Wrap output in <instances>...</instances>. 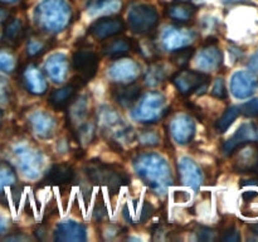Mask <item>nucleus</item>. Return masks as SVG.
Returning a JSON list of instances; mask_svg holds the SVG:
<instances>
[{"instance_id": "nucleus-1", "label": "nucleus", "mask_w": 258, "mask_h": 242, "mask_svg": "<svg viewBox=\"0 0 258 242\" xmlns=\"http://www.w3.org/2000/svg\"><path fill=\"white\" fill-rule=\"evenodd\" d=\"M134 168L141 180L158 193H164L173 184L170 166L166 159L160 154H140L134 160Z\"/></svg>"}, {"instance_id": "nucleus-2", "label": "nucleus", "mask_w": 258, "mask_h": 242, "mask_svg": "<svg viewBox=\"0 0 258 242\" xmlns=\"http://www.w3.org/2000/svg\"><path fill=\"white\" fill-rule=\"evenodd\" d=\"M72 19V9L66 0H43L34 10V20L44 32L59 33Z\"/></svg>"}, {"instance_id": "nucleus-3", "label": "nucleus", "mask_w": 258, "mask_h": 242, "mask_svg": "<svg viewBox=\"0 0 258 242\" xmlns=\"http://www.w3.org/2000/svg\"><path fill=\"white\" fill-rule=\"evenodd\" d=\"M98 123L102 131L107 133L117 145H126L134 141V131L113 108L102 106L98 112Z\"/></svg>"}, {"instance_id": "nucleus-4", "label": "nucleus", "mask_w": 258, "mask_h": 242, "mask_svg": "<svg viewBox=\"0 0 258 242\" xmlns=\"http://www.w3.org/2000/svg\"><path fill=\"white\" fill-rule=\"evenodd\" d=\"M86 173L91 182L110 188L112 193L118 191L121 186L128 182L127 175L123 170L113 165L101 163L98 160H92L86 166Z\"/></svg>"}, {"instance_id": "nucleus-5", "label": "nucleus", "mask_w": 258, "mask_h": 242, "mask_svg": "<svg viewBox=\"0 0 258 242\" xmlns=\"http://www.w3.org/2000/svg\"><path fill=\"white\" fill-rule=\"evenodd\" d=\"M128 27L136 34L150 33L158 25L159 15L150 4H136L131 7L127 14Z\"/></svg>"}, {"instance_id": "nucleus-6", "label": "nucleus", "mask_w": 258, "mask_h": 242, "mask_svg": "<svg viewBox=\"0 0 258 242\" xmlns=\"http://www.w3.org/2000/svg\"><path fill=\"white\" fill-rule=\"evenodd\" d=\"M165 112V97L160 92H149L140 100L133 116L140 123H155Z\"/></svg>"}, {"instance_id": "nucleus-7", "label": "nucleus", "mask_w": 258, "mask_h": 242, "mask_svg": "<svg viewBox=\"0 0 258 242\" xmlns=\"http://www.w3.org/2000/svg\"><path fill=\"white\" fill-rule=\"evenodd\" d=\"M209 80L211 78L206 72H198V71L193 70H181L174 75L173 83L181 95L188 96L191 95L193 92H199V90H203V92H206Z\"/></svg>"}, {"instance_id": "nucleus-8", "label": "nucleus", "mask_w": 258, "mask_h": 242, "mask_svg": "<svg viewBox=\"0 0 258 242\" xmlns=\"http://www.w3.org/2000/svg\"><path fill=\"white\" fill-rule=\"evenodd\" d=\"M14 154L20 170L27 178L35 179L39 176L43 168V156L39 151L30 146L19 145L14 149Z\"/></svg>"}, {"instance_id": "nucleus-9", "label": "nucleus", "mask_w": 258, "mask_h": 242, "mask_svg": "<svg viewBox=\"0 0 258 242\" xmlns=\"http://www.w3.org/2000/svg\"><path fill=\"white\" fill-rule=\"evenodd\" d=\"M123 29H125V23L120 18L106 15L95 20L88 28V33L96 39L105 40L107 38L120 34L123 32Z\"/></svg>"}, {"instance_id": "nucleus-10", "label": "nucleus", "mask_w": 258, "mask_h": 242, "mask_svg": "<svg viewBox=\"0 0 258 242\" xmlns=\"http://www.w3.org/2000/svg\"><path fill=\"white\" fill-rule=\"evenodd\" d=\"M72 65L78 76L85 81L91 80L96 75L98 68V57L93 50L83 48L75 52L72 57Z\"/></svg>"}, {"instance_id": "nucleus-11", "label": "nucleus", "mask_w": 258, "mask_h": 242, "mask_svg": "<svg viewBox=\"0 0 258 242\" xmlns=\"http://www.w3.org/2000/svg\"><path fill=\"white\" fill-rule=\"evenodd\" d=\"M140 76V66L133 59L122 58L117 59L108 70V77L118 83L135 82Z\"/></svg>"}, {"instance_id": "nucleus-12", "label": "nucleus", "mask_w": 258, "mask_h": 242, "mask_svg": "<svg viewBox=\"0 0 258 242\" xmlns=\"http://www.w3.org/2000/svg\"><path fill=\"white\" fill-rule=\"evenodd\" d=\"M258 86L257 78L253 73L247 71H238L231 78L232 95L239 100L249 97L256 91Z\"/></svg>"}, {"instance_id": "nucleus-13", "label": "nucleus", "mask_w": 258, "mask_h": 242, "mask_svg": "<svg viewBox=\"0 0 258 242\" xmlns=\"http://www.w3.org/2000/svg\"><path fill=\"white\" fill-rule=\"evenodd\" d=\"M234 159V169L242 173H251L258 170V144L256 141L246 144L237 149ZM234 151V153H236Z\"/></svg>"}, {"instance_id": "nucleus-14", "label": "nucleus", "mask_w": 258, "mask_h": 242, "mask_svg": "<svg viewBox=\"0 0 258 242\" xmlns=\"http://www.w3.org/2000/svg\"><path fill=\"white\" fill-rule=\"evenodd\" d=\"M258 139V133L257 128L254 124H242L238 128V130L234 133V135L232 138H229L228 140L224 143L223 145V151L227 155H231L233 154L237 149H239L241 146L246 145V144L253 143Z\"/></svg>"}, {"instance_id": "nucleus-15", "label": "nucleus", "mask_w": 258, "mask_h": 242, "mask_svg": "<svg viewBox=\"0 0 258 242\" xmlns=\"http://www.w3.org/2000/svg\"><path fill=\"white\" fill-rule=\"evenodd\" d=\"M170 133L174 140L180 145L190 143L196 135V124L188 115H179L171 121Z\"/></svg>"}, {"instance_id": "nucleus-16", "label": "nucleus", "mask_w": 258, "mask_h": 242, "mask_svg": "<svg viewBox=\"0 0 258 242\" xmlns=\"http://www.w3.org/2000/svg\"><path fill=\"white\" fill-rule=\"evenodd\" d=\"M178 169L181 184L190 187L194 191L199 189L203 182V173L196 161L191 160L188 156H183L179 160Z\"/></svg>"}, {"instance_id": "nucleus-17", "label": "nucleus", "mask_w": 258, "mask_h": 242, "mask_svg": "<svg viewBox=\"0 0 258 242\" xmlns=\"http://www.w3.org/2000/svg\"><path fill=\"white\" fill-rule=\"evenodd\" d=\"M87 238V231L83 224L75 221H63L57 224L54 239L59 242H82Z\"/></svg>"}, {"instance_id": "nucleus-18", "label": "nucleus", "mask_w": 258, "mask_h": 242, "mask_svg": "<svg viewBox=\"0 0 258 242\" xmlns=\"http://www.w3.org/2000/svg\"><path fill=\"white\" fill-rule=\"evenodd\" d=\"M193 32L175 27L166 28L163 33V37H161L163 45L165 47V49L171 50V52L180 49V48L189 47V44L193 42Z\"/></svg>"}, {"instance_id": "nucleus-19", "label": "nucleus", "mask_w": 258, "mask_h": 242, "mask_svg": "<svg viewBox=\"0 0 258 242\" xmlns=\"http://www.w3.org/2000/svg\"><path fill=\"white\" fill-rule=\"evenodd\" d=\"M45 73L48 77L55 83L64 82L68 75V68H70V63H68L67 55L63 53H53L48 57L47 62H45Z\"/></svg>"}, {"instance_id": "nucleus-20", "label": "nucleus", "mask_w": 258, "mask_h": 242, "mask_svg": "<svg viewBox=\"0 0 258 242\" xmlns=\"http://www.w3.org/2000/svg\"><path fill=\"white\" fill-rule=\"evenodd\" d=\"M83 83L85 82H77V78H73L71 83L53 91L49 96V103L52 105V107L55 108V110H64V108H68L71 102L76 98L77 90Z\"/></svg>"}, {"instance_id": "nucleus-21", "label": "nucleus", "mask_w": 258, "mask_h": 242, "mask_svg": "<svg viewBox=\"0 0 258 242\" xmlns=\"http://www.w3.org/2000/svg\"><path fill=\"white\" fill-rule=\"evenodd\" d=\"M30 128L33 133L40 139H49L52 138L55 130V120L53 116L44 111H35L29 116Z\"/></svg>"}, {"instance_id": "nucleus-22", "label": "nucleus", "mask_w": 258, "mask_h": 242, "mask_svg": "<svg viewBox=\"0 0 258 242\" xmlns=\"http://www.w3.org/2000/svg\"><path fill=\"white\" fill-rule=\"evenodd\" d=\"M141 95V87L136 82L118 83L112 88V97L122 107H130Z\"/></svg>"}, {"instance_id": "nucleus-23", "label": "nucleus", "mask_w": 258, "mask_h": 242, "mask_svg": "<svg viewBox=\"0 0 258 242\" xmlns=\"http://www.w3.org/2000/svg\"><path fill=\"white\" fill-rule=\"evenodd\" d=\"M2 34V43L8 47H17L25 37V28L22 20L10 17L4 23Z\"/></svg>"}, {"instance_id": "nucleus-24", "label": "nucleus", "mask_w": 258, "mask_h": 242, "mask_svg": "<svg viewBox=\"0 0 258 242\" xmlns=\"http://www.w3.org/2000/svg\"><path fill=\"white\" fill-rule=\"evenodd\" d=\"M23 82H24L25 88L33 95H43L48 88L44 76L34 65H29L24 68Z\"/></svg>"}, {"instance_id": "nucleus-25", "label": "nucleus", "mask_w": 258, "mask_h": 242, "mask_svg": "<svg viewBox=\"0 0 258 242\" xmlns=\"http://www.w3.org/2000/svg\"><path fill=\"white\" fill-rule=\"evenodd\" d=\"M197 13V7L190 2H183V0H176L166 8V14L174 22L179 24H185L189 23L194 18Z\"/></svg>"}, {"instance_id": "nucleus-26", "label": "nucleus", "mask_w": 258, "mask_h": 242, "mask_svg": "<svg viewBox=\"0 0 258 242\" xmlns=\"http://www.w3.org/2000/svg\"><path fill=\"white\" fill-rule=\"evenodd\" d=\"M222 63V53L214 45L208 44L204 49L199 52L197 57V67L203 72H213L217 68H219Z\"/></svg>"}, {"instance_id": "nucleus-27", "label": "nucleus", "mask_w": 258, "mask_h": 242, "mask_svg": "<svg viewBox=\"0 0 258 242\" xmlns=\"http://www.w3.org/2000/svg\"><path fill=\"white\" fill-rule=\"evenodd\" d=\"M133 49V43L125 37L107 38L102 47V53L110 58H121L127 54Z\"/></svg>"}, {"instance_id": "nucleus-28", "label": "nucleus", "mask_w": 258, "mask_h": 242, "mask_svg": "<svg viewBox=\"0 0 258 242\" xmlns=\"http://www.w3.org/2000/svg\"><path fill=\"white\" fill-rule=\"evenodd\" d=\"M75 178V170L70 164H55L48 170L44 182L52 186H64Z\"/></svg>"}, {"instance_id": "nucleus-29", "label": "nucleus", "mask_w": 258, "mask_h": 242, "mask_svg": "<svg viewBox=\"0 0 258 242\" xmlns=\"http://www.w3.org/2000/svg\"><path fill=\"white\" fill-rule=\"evenodd\" d=\"M121 0H90L87 4V12L92 17H106L117 13L121 9Z\"/></svg>"}, {"instance_id": "nucleus-30", "label": "nucleus", "mask_w": 258, "mask_h": 242, "mask_svg": "<svg viewBox=\"0 0 258 242\" xmlns=\"http://www.w3.org/2000/svg\"><path fill=\"white\" fill-rule=\"evenodd\" d=\"M166 77H168V72L163 63H151L145 75V83L149 86H158L163 83Z\"/></svg>"}, {"instance_id": "nucleus-31", "label": "nucleus", "mask_w": 258, "mask_h": 242, "mask_svg": "<svg viewBox=\"0 0 258 242\" xmlns=\"http://www.w3.org/2000/svg\"><path fill=\"white\" fill-rule=\"evenodd\" d=\"M17 173L9 161L0 160V194H3L5 188L13 187L17 183Z\"/></svg>"}, {"instance_id": "nucleus-32", "label": "nucleus", "mask_w": 258, "mask_h": 242, "mask_svg": "<svg viewBox=\"0 0 258 242\" xmlns=\"http://www.w3.org/2000/svg\"><path fill=\"white\" fill-rule=\"evenodd\" d=\"M239 115H241L239 106H231V107L227 108V110L224 111L223 115H222V117L217 121V131H218V133H226L229 129V126L233 124V121L236 120Z\"/></svg>"}, {"instance_id": "nucleus-33", "label": "nucleus", "mask_w": 258, "mask_h": 242, "mask_svg": "<svg viewBox=\"0 0 258 242\" xmlns=\"http://www.w3.org/2000/svg\"><path fill=\"white\" fill-rule=\"evenodd\" d=\"M193 54H194V48L184 47V48H180V49L174 50L171 60H173L176 66H179V67H184V66H186L189 62H190V58L193 57Z\"/></svg>"}, {"instance_id": "nucleus-34", "label": "nucleus", "mask_w": 258, "mask_h": 242, "mask_svg": "<svg viewBox=\"0 0 258 242\" xmlns=\"http://www.w3.org/2000/svg\"><path fill=\"white\" fill-rule=\"evenodd\" d=\"M17 60L14 54L9 50L0 49V72L12 73L15 70Z\"/></svg>"}, {"instance_id": "nucleus-35", "label": "nucleus", "mask_w": 258, "mask_h": 242, "mask_svg": "<svg viewBox=\"0 0 258 242\" xmlns=\"http://www.w3.org/2000/svg\"><path fill=\"white\" fill-rule=\"evenodd\" d=\"M44 49H45V43L43 42V39H39L38 37L30 38L29 42H28L27 52L29 57H37L38 54L44 52Z\"/></svg>"}, {"instance_id": "nucleus-36", "label": "nucleus", "mask_w": 258, "mask_h": 242, "mask_svg": "<svg viewBox=\"0 0 258 242\" xmlns=\"http://www.w3.org/2000/svg\"><path fill=\"white\" fill-rule=\"evenodd\" d=\"M242 115L247 116V117H253L258 115V98H252V100L247 101L242 106H239Z\"/></svg>"}, {"instance_id": "nucleus-37", "label": "nucleus", "mask_w": 258, "mask_h": 242, "mask_svg": "<svg viewBox=\"0 0 258 242\" xmlns=\"http://www.w3.org/2000/svg\"><path fill=\"white\" fill-rule=\"evenodd\" d=\"M159 140H160V138H159V135L154 130H145L140 135V143L146 146L158 145Z\"/></svg>"}, {"instance_id": "nucleus-38", "label": "nucleus", "mask_w": 258, "mask_h": 242, "mask_svg": "<svg viewBox=\"0 0 258 242\" xmlns=\"http://www.w3.org/2000/svg\"><path fill=\"white\" fill-rule=\"evenodd\" d=\"M196 233H197V238H198L199 241H204V242L214 241L217 234L213 228H209V227H204V226L198 227Z\"/></svg>"}, {"instance_id": "nucleus-39", "label": "nucleus", "mask_w": 258, "mask_h": 242, "mask_svg": "<svg viewBox=\"0 0 258 242\" xmlns=\"http://www.w3.org/2000/svg\"><path fill=\"white\" fill-rule=\"evenodd\" d=\"M212 96H214L216 98H219V100L227 98L226 85H224V81L222 80V78H218V80L214 82L213 88H212Z\"/></svg>"}, {"instance_id": "nucleus-40", "label": "nucleus", "mask_w": 258, "mask_h": 242, "mask_svg": "<svg viewBox=\"0 0 258 242\" xmlns=\"http://www.w3.org/2000/svg\"><path fill=\"white\" fill-rule=\"evenodd\" d=\"M10 101V88L7 80L0 77V106L7 105Z\"/></svg>"}, {"instance_id": "nucleus-41", "label": "nucleus", "mask_w": 258, "mask_h": 242, "mask_svg": "<svg viewBox=\"0 0 258 242\" xmlns=\"http://www.w3.org/2000/svg\"><path fill=\"white\" fill-rule=\"evenodd\" d=\"M221 239H223V241L226 242H237L241 239V236H239L238 231H237L234 227H229V228H227L226 231L223 232Z\"/></svg>"}, {"instance_id": "nucleus-42", "label": "nucleus", "mask_w": 258, "mask_h": 242, "mask_svg": "<svg viewBox=\"0 0 258 242\" xmlns=\"http://www.w3.org/2000/svg\"><path fill=\"white\" fill-rule=\"evenodd\" d=\"M248 66H249V70H251L252 72L258 73V50L251 57Z\"/></svg>"}, {"instance_id": "nucleus-43", "label": "nucleus", "mask_w": 258, "mask_h": 242, "mask_svg": "<svg viewBox=\"0 0 258 242\" xmlns=\"http://www.w3.org/2000/svg\"><path fill=\"white\" fill-rule=\"evenodd\" d=\"M106 217V207L103 206V204H101V209H100V206L96 207L95 209V218L97 219V221H102L103 218Z\"/></svg>"}, {"instance_id": "nucleus-44", "label": "nucleus", "mask_w": 258, "mask_h": 242, "mask_svg": "<svg viewBox=\"0 0 258 242\" xmlns=\"http://www.w3.org/2000/svg\"><path fill=\"white\" fill-rule=\"evenodd\" d=\"M9 18H10L9 10H8L7 8H4L0 5V24H4V23L7 22Z\"/></svg>"}, {"instance_id": "nucleus-45", "label": "nucleus", "mask_w": 258, "mask_h": 242, "mask_svg": "<svg viewBox=\"0 0 258 242\" xmlns=\"http://www.w3.org/2000/svg\"><path fill=\"white\" fill-rule=\"evenodd\" d=\"M8 229V221L5 218H2L0 217V236L4 234Z\"/></svg>"}, {"instance_id": "nucleus-46", "label": "nucleus", "mask_w": 258, "mask_h": 242, "mask_svg": "<svg viewBox=\"0 0 258 242\" xmlns=\"http://www.w3.org/2000/svg\"><path fill=\"white\" fill-rule=\"evenodd\" d=\"M249 228L252 229V232H253L254 234H258V223L251 224V226H249Z\"/></svg>"}, {"instance_id": "nucleus-47", "label": "nucleus", "mask_w": 258, "mask_h": 242, "mask_svg": "<svg viewBox=\"0 0 258 242\" xmlns=\"http://www.w3.org/2000/svg\"><path fill=\"white\" fill-rule=\"evenodd\" d=\"M18 0H0V4H13V3H17Z\"/></svg>"}, {"instance_id": "nucleus-48", "label": "nucleus", "mask_w": 258, "mask_h": 242, "mask_svg": "<svg viewBox=\"0 0 258 242\" xmlns=\"http://www.w3.org/2000/svg\"><path fill=\"white\" fill-rule=\"evenodd\" d=\"M223 2L226 3V4H233V3L239 2V0H223Z\"/></svg>"}, {"instance_id": "nucleus-49", "label": "nucleus", "mask_w": 258, "mask_h": 242, "mask_svg": "<svg viewBox=\"0 0 258 242\" xmlns=\"http://www.w3.org/2000/svg\"><path fill=\"white\" fill-rule=\"evenodd\" d=\"M2 123H3V111L2 108H0V126H2Z\"/></svg>"}, {"instance_id": "nucleus-50", "label": "nucleus", "mask_w": 258, "mask_h": 242, "mask_svg": "<svg viewBox=\"0 0 258 242\" xmlns=\"http://www.w3.org/2000/svg\"><path fill=\"white\" fill-rule=\"evenodd\" d=\"M183 2H202V0H183Z\"/></svg>"}]
</instances>
